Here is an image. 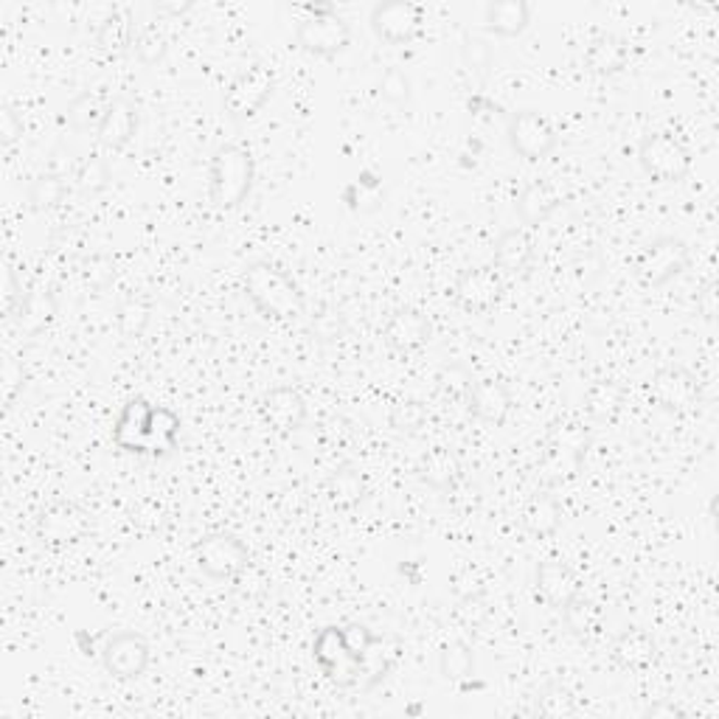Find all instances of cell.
Masks as SVG:
<instances>
[{
    "label": "cell",
    "mask_w": 719,
    "mask_h": 719,
    "mask_svg": "<svg viewBox=\"0 0 719 719\" xmlns=\"http://www.w3.org/2000/svg\"><path fill=\"white\" fill-rule=\"evenodd\" d=\"M380 96H383L388 104H397V108H405L410 101V79L405 74L402 67H388L380 79Z\"/></svg>",
    "instance_id": "7bdbcfd3"
},
{
    "label": "cell",
    "mask_w": 719,
    "mask_h": 719,
    "mask_svg": "<svg viewBox=\"0 0 719 719\" xmlns=\"http://www.w3.org/2000/svg\"><path fill=\"white\" fill-rule=\"evenodd\" d=\"M591 433L577 422L554 424L545 442V470L551 472L554 481H568L585 464Z\"/></svg>",
    "instance_id": "5b68a950"
},
{
    "label": "cell",
    "mask_w": 719,
    "mask_h": 719,
    "mask_svg": "<svg viewBox=\"0 0 719 719\" xmlns=\"http://www.w3.org/2000/svg\"><path fill=\"white\" fill-rule=\"evenodd\" d=\"M515 209H518V216L523 225L537 228V225H543V222L559 209V195L554 191L551 183L532 181L523 191H520L518 206H515Z\"/></svg>",
    "instance_id": "484cf974"
},
{
    "label": "cell",
    "mask_w": 719,
    "mask_h": 719,
    "mask_svg": "<svg viewBox=\"0 0 719 719\" xmlns=\"http://www.w3.org/2000/svg\"><path fill=\"white\" fill-rule=\"evenodd\" d=\"M310 17L298 23L296 28V42L301 51L312 57H330L344 54L351 42V28L344 17H337L332 7H307Z\"/></svg>",
    "instance_id": "277c9868"
},
{
    "label": "cell",
    "mask_w": 719,
    "mask_h": 719,
    "mask_svg": "<svg viewBox=\"0 0 719 719\" xmlns=\"http://www.w3.org/2000/svg\"><path fill=\"white\" fill-rule=\"evenodd\" d=\"M697 310L699 315L706 318V321H717V312H719V301H717V287H706L703 289V296H699L697 301Z\"/></svg>",
    "instance_id": "f907efd6"
},
{
    "label": "cell",
    "mask_w": 719,
    "mask_h": 719,
    "mask_svg": "<svg viewBox=\"0 0 719 719\" xmlns=\"http://www.w3.org/2000/svg\"><path fill=\"white\" fill-rule=\"evenodd\" d=\"M649 397L658 408L683 413V410H692L699 402V380L683 365H664L653 374Z\"/></svg>",
    "instance_id": "5bb4252c"
},
{
    "label": "cell",
    "mask_w": 719,
    "mask_h": 719,
    "mask_svg": "<svg viewBox=\"0 0 719 719\" xmlns=\"http://www.w3.org/2000/svg\"><path fill=\"white\" fill-rule=\"evenodd\" d=\"M562 523V509H559L554 495H534L523 511V525L534 537H548Z\"/></svg>",
    "instance_id": "1f68e13d"
},
{
    "label": "cell",
    "mask_w": 719,
    "mask_h": 719,
    "mask_svg": "<svg viewBox=\"0 0 719 719\" xmlns=\"http://www.w3.org/2000/svg\"><path fill=\"white\" fill-rule=\"evenodd\" d=\"M461 57H464V65L470 67L472 74L486 76L492 65V46L478 37V34H464V46H461Z\"/></svg>",
    "instance_id": "b9f144b4"
},
{
    "label": "cell",
    "mask_w": 719,
    "mask_h": 719,
    "mask_svg": "<svg viewBox=\"0 0 719 719\" xmlns=\"http://www.w3.org/2000/svg\"><path fill=\"white\" fill-rule=\"evenodd\" d=\"M612 658L624 669H646L658 658V646H655L653 635L644 630H627L621 632L616 644H612Z\"/></svg>",
    "instance_id": "f1b7e54d"
},
{
    "label": "cell",
    "mask_w": 719,
    "mask_h": 719,
    "mask_svg": "<svg viewBox=\"0 0 719 719\" xmlns=\"http://www.w3.org/2000/svg\"><path fill=\"white\" fill-rule=\"evenodd\" d=\"M23 301H26V296H23V287L14 278V270H7V293H3V312H7V318H12L14 312L21 310Z\"/></svg>",
    "instance_id": "c3c4849f"
},
{
    "label": "cell",
    "mask_w": 719,
    "mask_h": 719,
    "mask_svg": "<svg viewBox=\"0 0 719 719\" xmlns=\"http://www.w3.org/2000/svg\"><path fill=\"white\" fill-rule=\"evenodd\" d=\"M419 478L433 489H453L458 484V478L464 472L461 458L447 447H433L431 453H424L422 461L417 467Z\"/></svg>",
    "instance_id": "83f0119b"
},
{
    "label": "cell",
    "mask_w": 719,
    "mask_h": 719,
    "mask_svg": "<svg viewBox=\"0 0 719 719\" xmlns=\"http://www.w3.org/2000/svg\"><path fill=\"white\" fill-rule=\"evenodd\" d=\"M181 419L169 408H152L149 413V456H166L177 450Z\"/></svg>",
    "instance_id": "d6a6232c"
},
{
    "label": "cell",
    "mask_w": 719,
    "mask_h": 719,
    "mask_svg": "<svg viewBox=\"0 0 719 719\" xmlns=\"http://www.w3.org/2000/svg\"><path fill=\"white\" fill-rule=\"evenodd\" d=\"M344 641L346 646H349V653L355 655L357 660H363V655L369 653L371 644H374V632L369 630L365 624H349L344 627Z\"/></svg>",
    "instance_id": "bcb514c9"
},
{
    "label": "cell",
    "mask_w": 719,
    "mask_h": 719,
    "mask_svg": "<svg viewBox=\"0 0 719 719\" xmlns=\"http://www.w3.org/2000/svg\"><path fill=\"white\" fill-rule=\"evenodd\" d=\"M689 245L678 236H658L655 243L646 245L635 259V276L641 278L644 287H660V284L672 282L689 268Z\"/></svg>",
    "instance_id": "52a82bcc"
},
{
    "label": "cell",
    "mask_w": 719,
    "mask_h": 719,
    "mask_svg": "<svg viewBox=\"0 0 719 719\" xmlns=\"http://www.w3.org/2000/svg\"><path fill=\"white\" fill-rule=\"evenodd\" d=\"M74 181H76V188H79L82 195L88 197H96L101 195L104 188H108L110 183V169H108V161L99 156L88 158L85 163H79V169L74 172Z\"/></svg>",
    "instance_id": "ab89813d"
},
{
    "label": "cell",
    "mask_w": 719,
    "mask_h": 719,
    "mask_svg": "<svg viewBox=\"0 0 719 719\" xmlns=\"http://www.w3.org/2000/svg\"><path fill=\"white\" fill-rule=\"evenodd\" d=\"M506 138L523 161H545L557 149V129L537 110H518L506 122Z\"/></svg>",
    "instance_id": "ba28073f"
},
{
    "label": "cell",
    "mask_w": 719,
    "mask_h": 719,
    "mask_svg": "<svg viewBox=\"0 0 719 719\" xmlns=\"http://www.w3.org/2000/svg\"><path fill=\"white\" fill-rule=\"evenodd\" d=\"M365 495H369V484H365V478L357 470H351V467L332 472V475L323 481V498L330 500L332 509H355V506L363 504Z\"/></svg>",
    "instance_id": "4316f807"
},
{
    "label": "cell",
    "mask_w": 719,
    "mask_h": 719,
    "mask_svg": "<svg viewBox=\"0 0 719 719\" xmlns=\"http://www.w3.org/2000/svg\"><path fill=\"white\" fill-rule=\"evenodd\" d=\"M90 518L88 511L79 509L71 500H54L40 511L37 518V540L48 548H65L88 537Z\"/></svg>",
    "instance_id": "8fae6325"
},
{
    "label": "cell",
    "mask_w": 719,
    "mask_h": 719,
    "mask_svg": "<svg viewBox=\"0 0 719 719\" xmlns=\"http://www.w3.org/2000/svg\"><path fill=\"white\" fill-rule=\"evenodd\" d=\"M532 23V7L525 0H492L484 9V26L498 37H520Z\"/></svg>",
    "instance_id": "603a6c76"
},
{
    "label": "cell",
    "mask_w": 719,
    "mask_h": 719,
    "mask_svg": "<svg viewBox=\"0 0 719 719\" xmlns=\"http://www.w3.org/2000/svg\"><path fill=\"white\" fill-rule=\"evenodd\" d=\"M195 559L206 577L225 582V579H236L248 568L250 554L239 537L228 532H214L197 543Z\"/></svg>",
    "instance_id": "9c48e42d"
},
{
    "label": "cell",
    "mask_w": 719,
    "mask_h": 719,
    "mask_svg": "<svg viewBox=\"0 0 719 719\" xmlns=\"http://www.w3.org/2000/svg\"><path fill=\"white\" fill-rule=\"evenodd\" d=\"M424 417H427V413H424L422 405L408 399V402L394 405V410H391V424H394V431L399 433H417L424 424Z\"/></svg>",
    "instance_id": "ee69618b"
},
{
    "label": "cell",
    "mask_w": 719,
    "mask_h": 719,
    "mask_svg": "<svg viewBox=\"0 0 719 719\" xmlns=\"http://www.w3.org/2000/svg\"><path fill=\"white\" fill-rule=\"evenodd\" d=\"M438 672L450 683H467L475 674V655L464 641H450L438 653Z\"/></svg>",
    "instance_id": "836d02e7"
},
{
    "label": "cell",
    "mask_w": 719,
    "mask_h": 719,
    "mask_svg": "<svg viewBox=\"0 0 719 719\" xmlns=\"http://www.w3.org/2000/svg\"><path fill=\"white\" fill-rule=\"evenodd\" d=\"M108 104L101 101V96L96 90H85V94L76 96L71 104H67V122L74 129H96L101 122V115H104Z\"/></svg>",
    "instance_id": "8d00e7d4"
},
{
    "label": "cell",
    "mask_w": 719,
    "mask_h": 719,
    "mask_svg": "<svg viewBox=\"0 0 719 719\" xmlns=\"http://www.w3.org/2000/svg\"><path fill=\"white\" fill-rule=\"evenodd\" d=\"M537 711L545 717H568L577 708H573V697L562 686H548L537 699Z\"/></svg>",
    "instance_id": "f6af8a7d"
},
{
    "label": "cell",
    "mask_w": 719,
    "mask_h": 719,
    "mask_svg": "<svg viewBox=\"0 0 719 719\" xmlns=\"http://www.w3.org/2000/svg\"><path fill=\"white\" fill-rule=\"evenodd\" d=\"M562 619L565 627H568L573 635H591V632L598 630V624H602V607H598L596 602H591V598L577 596L573 602H568V605L562 607Z\"/></svg>",
    "instance_id": "74e56055"
},
{
    "label": "cell",
    "mask_w": 719,
    "mask_h": 719,
    "mask_svg": "<svg viewBox=\"0 0 719 719\" xmlns=\"http://www.w3.org/2000/svg\"><path fill=\"white\" fill-rule=\"evenodd\" d=\"M57 318V296L51 289L37 287L26 293V301L21 303V310L14 312L9 321L17 326L23 337H37L48 323Z\"/></svg>",
    "instance_id": "7402d4cb"
},
{
    "label": "cell",
    "mask_w": 719,
    "mask_h": 719,
    "mask_svg": "<svg viewBox=\"0 0 719 719\" xmlns=\"http://www.w3.org/2000/svg\"><path fill=\"white\" fill-rule=\"evenodd\" d=\"M537 593L545 605L562 610L568 602L579 596V579L571 571V565L562 559H545L537 568Z\"/></svg>",
    "instance_id": "ffe728a7"
},
{
    "label": "cell",
    "mask_w": 719,
    "mask_h": 719,
    "mask_svg": "<svg viewBox=\"0 0 719 719\" xmlns=\"http://www.w3.org/2000/svg\"><path fill=\"white\" fill-rule=\"evenodd\" d=\"M467 408L478 422L504 427L511 413V394L500 380H478L467 391Z\"/></svg>",
    "instance_id": "e0dca14e"
},
{
    "label": "cell",
    "mask_w": 719,
    "mask_h": 719,
    "mask_svg": "<svg viewBox=\"0 0 719 719\" xmlns=\"http://www.w3.org/2000/svg\"><path fill=\"white\" fill-rule=\"evenodd\" d=\"M256 163L239 144H222L209 163V200L216 211L239 209L253 191Z\"/></svg>",
    "instance_id": "7a4b0ae2"
},
{
    "label": "cell",
    "mask_w": 719,
    "mask_h": 719,
    "mask_svg": "<svg viewBox=\"0 0 719 719\" xmlns=\"http://www.w3.org/2000/svg\"><path fill=\"white\" fill-rule=\"evenodd\" d=\"M621 408H624V388L612 380H598L585 391V410L593 422H612Z\"/></svg>",
    "instance_id": "4dcf8cb0"
},
{
    "label": "cell",
    "mask_w": 719,
    "mask_h": 719,
    "mask_svg": "<svg viewBox=\"0 0 719 719\" xmlns=\"http://www.w3.org/2000/svg\"><path fill=\"white\" fill-rule=\"evenodd\" d=\"M312 653H315V660L323 669V674H326L330 683H335L337 689L357 686L360 678H363V660H357L355 655L349 653L340 627H323L315 635Z\"/></svg>",
    "instance_id": "30bf717a"
},
{
    "label": "cell",
    "mask_w": 719,
    "mask_h": 719,
    "mask_svg": "<svg viewBox=\"0 0 719 719\" xmlns=\"http://www.w3.org/2000/svg\"><path fill=\"white\" fill-rule=\"evenodd\" d=\"M458 612H461V619H464L467 624L478 627V624H481V621L486 619V612H489V610H486V607L481 605L478 598L470 596V598H464V605L458 607Z\"/></svg>",
    "instance_id": "681fc988"
},
{
    "label": "cell",
    "mask_w": 719,
    "mask_h": 719,
    "mask_svg": "<svg viewBox=\"0 0 719 719\" xmlns=\"http://www.w3.org/2000/svg\"><path fill=\"white\" fill-rule=\"evenodd\" d=\"M630 60V46L616 34H598L585 51V67L596 76L619 74Z\"/></svg>",
    "instance_id": "d4e9b609"
},
{
    "label": "cell",
    "mask_w": 719,
    "mask_h": 719,
    "mask_svg": "<svg viewBox=\"0 0 719 719\" xmlns=\"http://www.w3.org/2000/svg\"><path fill=\"white\" fill-rule=\"evenodd\" d=\"M262 419L270 431L278 436H289V433L301 431L307 422V402L296 388L289 385H276L270 388L262 399Z\"/></svg>",
    "instance_id": "2e32d148"
},
{
    "label": "cell",
    "mask_w": 719,
    "mask_h": 719,
    "mask_svg": "<svg viewBox=\"0 0 719 719\" xmlns=\"http://www.w3.org/2000/svg\"><path fill=\"white\" fill-rule=\"evenodd\" d=\"M369 23L383 42L405 46V42L417 40L422 32L424 12L419 3H410V0H388V3H376L371 9Z\"/></svg>",
    "instance_id": "4fadbf2b"
},
{
    "label": "cell",
    "mask_w": 719,
    "mask_h": 719,
    "mask_svg": "<svg viewBox=\"0 0 719 719\" xmlns=\"http://www.w3.org/2000/svg\"><path fill=\"white\" fill-rule=\"evenodd\" d=\"M152 321V303L141 296H133L119 307V330L127 337H141Z\"/></svg>",
    "instance_id": "f35d334b"
},
{
    "label": "cell",
    "mask_w": 719,
    "mask_h": 719,
    "mask_svg": "<svg viewBox=\"0 0 719 719\" xmlns=\"http://www.w3.org/2000/svg\"><path fill=\"white\" fill-rule=\"evenodd\" d=\"M133 42H135L133 17H129V12H124V9H113V12L101 21L99 32H96V46H99L108 57H122L124 51H129Z\"/></svg>",
    "instance_id": "f546056e"
},
{
    "label": "cell",
    "mask_w": 719,
    "mask_h": 719,
    "mask_svg": "<svg viewBox=\"0 0 719 719\" xmlns=\"http://www.w3.org/2000/svg\"><path fill=\"white\" fill-rule=\"evenodd\" d=\"M344 202L351 211H376L383 206V181L374 172H360L357 181L344 188Z\"/></svg>",
    "instance_id": "e575fe53"
},
{
    "label": "cell",
    "mask_w": 719,
    "mask_h": 719,
    "mask_svg": "<svg viewBox=\"0 0 719 719\" xmlns=\"http://www.w3.org/2000/svg\"><path fill=\"white\" fill-rule=\"evenodd\" d=\"M245 296L268 321H296L307 312L303 293L293 276L270 262H253L243 273Z\"/></svg>",
    "instance_id": "6da1fadb"
},
{
    "label": "cell",
    "mask_w": 719,
    "mask_h": 719,
    "mask_svg": "<svg viewBox=\"0 0 719 719\" xmlns=\"http://www.w3.org/2000/svg\"><path fill=\"white\" fill-rule=\"evenodd\" d=\"M639 163L655 183H680L692 172V152L672 133H649L641 138Z\"/></svg>",
    "instance_id": "3957f363"
},
{
    "label": "cell",
    "mask_w": 719,
    "mask_h": 719,
    "mask_svg": "<svg viewBox=\"0 0 719 719\" xmlns=\"http://www.w3.org/2000/svg\"><path fill=\"white\" fill-rule=\"evenodd\" d=\"M23 138V119L14 113L9 104L0 108V144L3 147H12L14 141H21Z\"/></svg>",
    "instance_id": "7dc6e473"
},
{
    "label": "cell",
    "mask_w": 719,
    "mask_h": 719,
    "mask_svg": "<svg viewBox=\"0 0 719 719\" xmlns=\"http://www.w3.org/2000/svg\"><path fill=\"white\" fill-rule=\"evenodd\" d=\"M646 717H653V719L669 717V719H674V717H683V711H680V708H674L672 703H658V706H653V708H649V711H646Z\"/></svg>",
    "instance_id": "816d5d0a"
},
{
    "label": "cell",
    "mask_w": 719,
    "mask_h": 719,
    "mask_svg": "<svg viewBox=\"0 0 719 719\" xmlns=\"http://www.w3.org/2000/svg\"><path fill=\"white\" fill-rule=\"evenodd\" d=\"M135 129H138V108L133 99L119 96V99L108 101V110L96 127V141L104 149H124L133 141Z\"/></svg>",
    "instance_id": "ac0fdd59"
},
{
    "label": "cell",
    "mask_w": 719,
    "mask_h": 719,
    "mask_svg": "<svg viewBox=\"0 0 719 719\" xmlns=\"http://www.w3.org/2000/svg\"><path fill=\"white\" fill-rule=\"evenodd\" d=\"M273 90H276V74L264 62H256L231 82V88L225 90V99H222V108L234 122H245V119H253L268 104Z\"/></svg>",
    "instance_id": "8992f818"
},
{
    "label": "cell",
    "mask_w": 719,
    "mask_h": 719,
    "mask_svg": "<svg viewBox=\"0 0 719 719\" xmlns=\"http://www.w3.org/2000/svg\"><path fill=\"white\" fill-rule=\"evenodd\" d=\"M191 9V3H158L156 12L158 14H183Z\"/></svg>",
    "instance_id": "f5cc1de1"
},
{
    "label": "cell",
    "mask_w": 719,
    "mask_h": 719,
    "mask_svg": "<svg viewBox=\"0 0 719 719\" xmlns=\"http://www.w3.org/2000/svg\"><path fill=\"white\" fill-rule=\"evenodd\" d=\"M504 296V278L495 268H470L456 282V301L472 315L489 312Z\"/></svg>",
    "instance_id": "9a60e30c"
},
{
    "label": "cell",
    "mask_w": 719,
    "mask_h": 719,
    "mask_svg": "<svg viewBox=\"0 0 719 719\" xmlns=\"http://www.w3.org/2000/svg\"><path fill=\"white\" fill-rule=\"evenodd\" d=\"M133 48L144 65H158V62H161L169 51L166 37H163V32H158L156 26H149V28H144V32L135 34Z\"/></svg>",
    "instance_id": "60d3db41"
},
{
    "label": "cell",
    "mask_w": 719,
    "mask_h": 719,
    "mask_svg": "<svg viewBox=\"0 0 719 719\" xmlns=\"http://www.w3.org/2000/svg\"><path fill=\"white\" fill-rule=\"evenodd\" d=\"M149 413L152 405L144 397L129 399L113 427V442L127 453H149Z\"/></svg>",
    "instance_id": "d6986e66"
},
{
    "label": "cell",
    "mask_w": 719,
    "mask_h": 719,
    "mask_svg": "<svg viewBox=\"0 0 719 719\" xmlns=\"http://www.w3.org/2000/svg\"><path fill=\"white\" fill-rule=\"evenodd\" d=\"M385 340L391 349L417 351L431 340V323L419 310H397L385 323Z\"/></svg>",
    "instance_id": "44dd1931"
},
{
    "label": "cell",
    "mask_w": 719,
    "mask_h": 719,
    "mask_svg": "<svg viewBox=\"0 0 719 719\" xmlns=\"http://www.w3.org/2000/svg\"><path fill=\"white\" fill-rule=\"evenodd\" d=\"M67 177L57 175V172H46L28 186V209L32 211H48L60 206L62 197L67 195Z\"/></svg>",
    "instance_id": "d590c367"
},
{
    "label": "cell",
    "mask_w": 719,
    "mask_h": 719,
    "mask_svg": "<svg viewBox=\"0 0 719 719\" xmlns=\"http://www.w3.org/2000/svg\"><path fill=\"white\" fill-rule=\"evenodd\" d=\"M534 256V243L529 231L523 228H509L498 236L495 243V268L500 273H509V276H520L525 273V268L532 264Z\"/></svg>",
    "instance_id": "cb8c5ba5"
},
{
    "label": "cell",
    "mask_w": 719,
    "mask_h": 719,
    "mask_svg": "<svg viewBox=\"0 0 719 719\" xmlns=\"http://www.w3.org/2000/svg\"><path fill=\"white\" fill-rule=\"evenodd\" d=\"M101 664L115 680H141L149 669V644L138 632H113L101 646Z\"/></svg>",
    "instance_id": "7c38bea8"
}]
</instances>
